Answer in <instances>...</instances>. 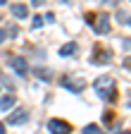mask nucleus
Instances as JSON below:
<instances>
[{
  "instance_id": "nucleus-16",
  "label": "nucleus",
  "mask_w": 131,
  "mask_h": 134,
  "mask_svg": "<svg viewBox=\"0 0 131 134\" xmlns=\"http://www.w3.org/2000/svg\"><path fill=\"white\" fill-rule=\"evenodd\" d=\"M5 36H7V34H5L3 29H0V43H3V41H5Z\"/></svg>"
},
{
  "instance_id": "nucleus-1",
  "label": "nucleus",
  "mask_w": 131,
  "mask_h": 134,
  "mask_svg": "<svg viewBox=\"0 0 131 134\" xmlns=\"http://www.w3.org/2000/svg\"><path fill=\"white\" fill-rule=\"evenodd\" d=\"M93 89H95L98 98L107 100V103L117 100V81H114L110 74H103V77H98V79H95V84H93Z\"/></svg>"
},
{
  "instance_id": "nucleus-12",
  "label": "nucleus",
  "mask_w": 131,
  "mask_h": 134,
  "mask_svg": "<svg viewBox=\"0 0 131 134\" xmlns=\"http://www.w3.org/2000/svg\"><path fill=\"white\" fill-rule=\"evenodd\" d=\"M36 77H41L43 81H50V72H48V70H38V67H36Z\"/></svg>"
},
{
  "instance_id": "nucleus-15",
  "label": "nucleus",
  "mask_w": 131,
  "mask_h": 134,
  "mask_svg": "<svg viewBox=\"0 0 131 134\" xmlns=\"http://www.w3.org/2000/svg\"><path fill=\"white\" fill-rule=\"evenodd\" d=\"M93 19H95V14H93V12H86V22L93 24Z\"/></svg>"
},
{
  "instance_id": "nucleus-6",
  "label": "nucleus",
  "mask_w": 131,
  "mask_h": 134,
  "mask_svg": "<svg viewBox=\"0 0 131 134\" xmlns=\"http://www.w3.org/2000/svg\"><path fill=\"white\" fill-rule=\"evenodd\" d=\"M10 65L14 67V72H17L19 77H26V74H29V65H26V60H24V58L12 55V58H10Z\"/></svg>"
},
{
  "instance_id": "nucleus-10",
  "label": "nucleus",
  "mask_w": 131,
  "mask_h": 134,
  "mask_svg": "<svg viewBox=\"0 0 131 134\" xmlns=\"http://www.w3.org/2000/svg\"><path fill=\"white\" fill-rule=\"evenodd\" d=\"M14 100H17V98H14L12 93H7V96H3V98H0V113H5V110H10V108L14 105Z\"/></svg>"
},
{
  "instance_id": "nucleus-14",
  "label": "nucleus",
  "mask_w": 131,
  "mask_h": 134,
  "mask_svg": "<svg viewBox=\"0 0 131 134\" xmlns=\"http://www.w3.org/2000/svg\"><path fill=\"white\" fill-rule=\"evenodd\" d=\"M43 22H45L43 17H41V14H36V17H34V29H41V26H43Z\"/></svg>"
},
{
  "instance_id": "nucleus-2",
  "label": "nucleus",
  "mask_w": 131,
  "mask_h": 134,
  "mask_svg": "<svg viewBox=\"0 0 131 134\" xmlns=\"http://www.w3.org/2000/svg\"><path fill=\"white\" fill-rule=\"evenodd\" d=\"M112 60V50L105 48V46H95L93 48V55H91V62L93 65H107Z\"/></svg>"
},
{
  "instance_id": "nucleus-21",
  "label": "nucleus",
  "mask_w": 131,
  "mask_h": 134,
  "mask_svg": "<svg viewBox=\"0 0 131 134\" xmlns=\"http://www.w3.org/2000/svg\"><path fill=\"white\" fill-rule=\"evenodd\" d=\"M126 67H131V60H126Z\"/></svg>"
},
{
  "instance_id": "nucleus-11",
  "label": "nucleus",
  "mask_w": 131,
  "mask_h": 134,
  "mask_svg": "<svg viewBox=\"0 0 131 134\" xmlns=\"http://www.w3.org/2000/svg\"><path fill=\"white\" fill-rule=\"evenodd\" d=\"M117 22L124 24V26H131V14L124 12V10H119V12H117Z\"/></svg>"
},
{
  "instance_id": "nucleus-4",
  "label": "nucleus",
  "mask_w": 131,
  "mask_h": 134,
  "mask_svg": "<svg viewBox=\"0 0 131 134\" xmlns=\"http://www.w3.org/2000/svg\"><path fill=\"white\" fill-rule=\"evenodd\" d=\"M91 26L95 29V34H107L110 31V14H105V12L95 14V19H93Z\"/></svg>"
},
{
  "instance_id": "nucleus-20",
  "label": "nucleus",
  "mask_w": 131,
  "mask_h": 134,
  "mask_svg": "<svg viewBox=\"0 0 131 134\" xmlns=\"http://www.w3.org/2000/svg\"><path fill=\"white\" fill-rule=\"evenodd\" d=\"M0 5H7V0H0Z\"/></svg>"
},
{
  "instance_id": "nucleus-3",
  "label": "nucleus",
  "mask_w": 131,
  "mask_h": 134,
  "mask_svg": "<svg viewBox=\"0 0 131 134\" xmlns=\"http://www.w3.org/2000/svg\"><path fill=\"white\" fill-rule=\"evenodd\" d=\"M62 86H67L74 93H79V91L86 89V79L84 77H72V74H67V77H62Z\"/></svg>"
},
{
  "instance_id": "nucleus-17",
  "label": "nucleus",
  "mask_w": 131,
  "mask_h": 134,
  "mask_svg": "<svg viewBox=\"0 0 131 134\" xmlns=\"http://www.w3.org/2000/svg\"><path fill=\"white\" fill-rule=\"evenodd\" d=\"M31 3H34V5L38 7V5H43V3H45V0H31Z\"/></svg>"
},
{
  "instance_id": "nucleus-7",
  "label": "nucleus",
  "mask_w": 131,
  "mask_h": 134,
  "mask_svg": "<svg viewBox=\"0 0 131 134\" xmlns=\"http://www.w3.org/2000/svg\"><path fill=\"white\" fill-rule=\"evenodd\" d=\"M10 10H12V17H17V19H24V17H29V7H26L24 3H14Z\"/></svg>"
},
{
  "instance_id": "nucleus-19",
  "label": "nucleus",
  "mask_w": 131,
  "mask_h": 134,
  "mask_svg": "<svg viewBox=\"0 0 131 134\" xmlns=\"http://www.w3.org/2000/svg\"><path fill=\"white\" fill-rule=\"evenodd\" d=\"M3 132H5V125H3V122H0V134H3Z\"/></svg>"
},
{
  "instance_id": "nucleus-18",
  "label": "nucleus",
  "mask_w": 131,
  "mask_h": 134,
  "mask_svg": "<svg viewBox=\"0 0 131 134\" xmlns=\"http://www.w3.org/2000/svg\"><path fill=\"white\" fill-rule=\"evenodd\" d=\"M124 46H126V48H131V38H126V41H124Z\"/></svg>"
},
{
  "instance_id": "nucleus-8",
  "label": "nucleus",
  "mask_w": 131,
  "mask_h": 134,
  "mask_svg": "<svg viewBox=\"0 0 131 134\" xmlns=\"http://www.w3.org/2000/svg\"><path fill=\"white\" fill-rule=\"evenodd\" d=\"M29 120V115H26V110H14L12 115H10V125H22V122H26Z\"/></svg>"
},
{
  "instance_id": "nucleus-9",
  "label": "nucleus",
  "mask_w": 131,
  "mask_h": 134,
  "mask_svg": "<svg viewBox=\"0 0 131 134\" xmlns=\"http://www.w3.org/2000/svg\"><path fill=\"white\" fill-rule=\"evenodd\" d=\"M76 48H79L76 41H69V43H64V46L60 48V55H62V58H72V55L76 53Z\"/></svg>"
},
{
  "instance_id": "nucleus-13",
  "label": "nucleus",
  "mask_w": 131,
  "mask_h": 134,
  "mask_svg": "<svg viewBox=\"0 0 131 134\" xmlns=\"http://www.w3.org/2000/svg\"><path fill=\"white\" fill-rule=\"evenodd\" d=\"M98 132H100V127H98V125H86V127H84V134H98Z\"/></svg>"
},
{
  "instance_id": "nucleus-5",
  "label": "nucleus",
  "mask_w": 131,
  "mask_h": 134,
  "mask_svg": "<svg viewBox=\"0 0 131 134\" xmlns=\"http://www.w3.org/2000/svg\"><path fill=\"white\" fill-rule=\"evenodd\" d=\"M48 129H50V132L69 134V132H72V125H69V122H64V120H57V117H53V120H48Z\"/></svg>"
},
{
  "instance_id": "nucleus-22",
  "label": "nucleus",
  "mask_w": 131,
  "mask_h": 134,
  "mask_svg": "<svg viewBox=\"0 0 131 134\" xmlns=\"http://www.w3.org/2000/svg\"><path fill=\"white\" fill-rule=\"evenodd\" d=\"M129 105H131V96H129Z\"/></svg>"
},
{
  "instance_id": "nucleus-23",
  "label": "nucleus",
  "mask_w": 131,
  "mask_h": 134,
  "mask_svg": "<svg viewBox=\"0 0 131 134\" xmlns=\"http://www.w3.org/2000/svg\"><path fill=\"white\" fill-rule=\"evenodd\" d=\"M98 3H105V0H98Z\"/></svg>"
}]
</instances>
